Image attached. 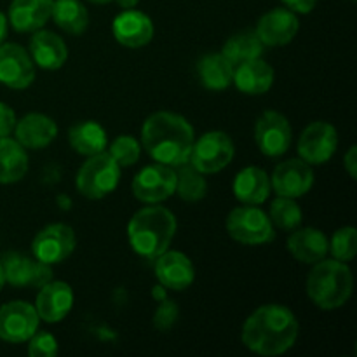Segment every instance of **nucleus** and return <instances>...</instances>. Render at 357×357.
<instances>
[{
    "label": "nucleus",
    "mask_w": 357,
    "mask_h": 357,
    "mask_svg": "<svg viewBox=\"0 0 357 357\" xmlns=\"http://www.w3.org/2000/svg\"><path fill=\"white\" fill-rule=\"evenodd\" d=\"M337 146V129L330 122L316 121L303 129L298 142V153L310 166H321L335 155Z\"/></svg>",
    "instance_id": "f8f14e48"
},
{
    "label": "nucleus",
    "mask_w": 357,
    "mask_h": 357,
    "mask_svg": "<svg viewBox=\"0 0 357 357\" xmlns=\"http://www.w3.org/2000/svg\"><path fill=\"white\" fill-rule=\"evenodd\" d=\"M194 142L190 122L173 112H155L142 128L143 149L155 162L171 167L188 162Z\"/></svg>",
    "instance_id": "f03ea898"
},
{
    "label": "nucleus",
    "mask_w": 357,
    "mask_h": 357,
    "mask_svg": "<svg viewBox=\"0 0 357 357\" xmlns=\"http://www.w3.org/2000/svg\"><path fill=\"white\" fill-rule=\"evenodd\" d=\"M16 122L17 119L13 108L0 101V138H6L13 132L16 128Z\"/></svg>",
    "instance_id": "e433bc0d"
},
{
    "label": "nucleus",
    "mask_w": 357,
    "mask_h": 357,
    "mask_svg": "<svg viewBox=\"0 0 357 357\" xmlns=\"http://www.w3.org/2000/svg\"><path fill=\"white\" fill-rule=\"evenodd\" d=\"M236 155L234 142L223 131H209L194 142L188 162L202 174H213L225 169Z\"/></svg>",
    "instance_id": "0eeeda50"
},
{
    "label": "nucleus",
    "mask_w": 357,
    "mask_h": 357,
    "mask_svg": "<svg viewBox=\"0 0 357 357\" xmlns=\"http://www.w3.org/2000/svg\"><path fill=\"white\" fill-rule=\"evenodd\" d=\"M16 142L30 150L45 149L58 136V126L44 114H28L16 122Z\"/></svg>",
    "instance_id": "412c9836"
},
{
    "label": "nucleus",
    "mask_w": 357,
    "mask_h": 357,
    "mask_svg": "<svg viewBox=\"0 0 357 357\" xmlns=\"http://www.w3.org/2000/svg\"><path fill=\"white\" fill-rule=\"evenodd\" d=\"M51 17L70 35H82L89 24V13L80 0H54Z\"/></svg>",
    "instance_id": "c85d7f7f"
},
{
    "label": "nucleus",
    "mask_w": 357,
    "mask_h": 357,
    "mask_svg": "<svg viewBox=\"0 0 357 357\" xmlns=\"http://www.w3.org/2000/svg\"><path fill=\"white\" fill-rule=\"evenodd\" d=\"M354 279L347 264L338 260H321L314 264L307 278V295L314 305L333 310L345 305L352 295Z\"/></svg>",
    "instance_id": "20e7f679"
},
{
    "label": "nucleus",
    "mask_w": 357,
    "mask_h": 357,
    "mask_svg": "<svg viewBox=\"0 0 357 357\" xmlns=\"http://www.w3.org/2000/svg\"><path fill=\"white\" fill-rule=\"evenodd\" d=\"M35 310L45 323H59L70 314L73 307V291L63 281H49L38 288Z\"/></svg>",
    "instance_id": "a211bd4d"
},
{
    "label": "nucleus",
    "mask_w": 357,
    "mask_h": 357,
    "mask_svg": "<svg viewBox=\"0 0 357 357\" xmlns=\"http://www.w3.org/2000/svg\"><path fill=\"white\" fill-rule=\"evenodd\" d=\"M236 66L223 54H206L197 63V77L209 91H223L232 84Z\"/></svg>",
    "instance_id": "a878e982"
},
{
    "label": "nucleus",
    "mask_w": 357,
    "mask_h": 357,
    "mask_svg": "<svg viewBox=\"0 0 357 357\" xmlns=\"http://www.w3.org/2000/svg\"><path fill=\"white\" fill-rule=\"evenodd\" d=\"M35 80V63L17 44H0V84L10 89H26Z\"/></svg>",
    "instance_id": "4468645a"
},
{
    "label": "nucleus",
    "mask_w": 357,
    "mask_h": 357,
    "mask_svg": "<svg viewBox=\"0 0 357 357\" xmlns=\"http://www.w3.org/2000/svg\"><path fill=\"white\" fill-rule=\"evenodd\" d=\"M155 278L162 288L183 291L194 282L195 271L187 255L180 251H164L155 258Z\"/></svg>",
    "instance_id": "f3484780"
},
{
    "label": "nucleus",
    "mask_w": 357,
    "mask_h": 357,
    "mask_svg": "<svg viewBox=\"0 0 357 357\" xmlns=\"http://www.w3.org/2000/svg\"><path fill=\"white\" fill-rule=\"evenodd\" d=\"M6 282L14 288H42L52 281L51 265L42 264L37 258H28L20 253H9L0 261Z\"/></svg>",
    "instance_id": "ddd939ff"
},
{
    "label": "nucleus",
    "mask_w": 357,
    "mask_h": 357,
    "mask_svg": "<svg viewBox=\"0 0 357 357\" xmlns=\"http://www.w3.org/2000/svg\"><path fill=\"white\" fill-rule=\"evenodd\" d=\"M28 356L30 357H54L58 356V342L47 331H37L28 340Z\"/></svg>",
    "instance_id": "f704fd0d"
},
{
    "label": "nucleus",
    "mask_w": 357,
    "mask_h": 357,
    "mask_svg": "<svg viewBox=\"0 0 357 357\" xmlns=\"http://www.w3.org/2000/svg\"><path fill=\"white\" fill-rule=\"evenodd\" d=\"M3 284H6V278H3V271H2V265H0V291H2Z\"/></svg>",
    "instance_id": "37998d69"
},
{
    "label": "nucleus",
    "mask_w": 357,
    "mask_h": 357,
    "mask_svg": "<svg viewBox=\"0 0 357 357\" xmlns=\"http://www.w3.org/2000/svg\"><path fill=\"white\" fill-rule=\"evenodd\" d=\"M282 3H284L289 10H293V13L309 14L314 10L317 0H282Z\"/></svg>",
    "instance_id": "4c0bfd02"
},
{
    "label": "nucleus",
    "mask_w": 357,
    "mask_h": 357,
    "mask_svg": "<svg viewBox=\"0 0 357 357\" xmlns=\"http://www.w3.org/2000/svg\"><path fill=\"white\" fill-rule=\"evenodd\" d=\"M272 225H275L281 230H295L300 227L303 218V213L300 206L296 204L295 199L281 197L279 195L271 204V213H268Z\"/></svg>",
    "instance_id": "2f4dec72"
},
{
    "label": "nucleus",
    "mask_w": 357,
    "mask_h": 357,
    "mask_svg": "<svg viewBox=\"0 0 357 357\" xmlns=\"http://www.w3.org/2000/svg\"><path fill=\"white\" fill-rule=\"evenodd\" d=\"M153 296H155L157 300H162V298H166V293H164V289H162V286H157L155 289H153Z\"/></svg>",
    "instance_id": "79ce46f5"
},
{
    "label": "nucleus",
    "mask_w": 357,
    "mask_h": 357,
    "mask_svg": "<svg viewBox=\"0 0 357 357\" xmlns=\"http://www.w3.org/2000/svg\"><path fill=\"white\" fill-rule=\"evenodd\" d=\"M54 0H13L9 6V23L20 33L37 31L51 17Z\"/></svg>",
    "instance_id": "b1692460"
},
{
    "label": "nucleus",
    "mask_w": 357,
    "mask_h": 357,
    "mask_svg": "<svg viewBox=\"0 0 357 357\" xmlns=\"http://www.w3.org/2000/svg\"><path fill=\"white\" fill-rule=\"evenodd\" d=\"M37 310L33 305L23 300L3 303L0 307V340L9 344H23L28 342L38 330Z\"/></svg>",
    "instance_id": "6e6552de"
},
{
    "label": "nucleus",
    "mask_w": 357,
    "mask_h": 357,
    "mask_svg": "<svg viewBox=\"0 0 357 357\" xmlns=\"http://www.w3.org/2000/svg\"><path fill=\"white\" fill-rule=\"evenodd\" d=\"M275 79L274 68L261 58L241 63L234 70V80L237 89L250 96H260L272 87Z\"/></svg>",
    "instance_id": "5701e85b"
},
{
    "label": "nucleus",
    "mask_w": 357,
    "mask_h": 357,
    "mask_svg": "<svg viewBox=\"0 0 357 357\" xmlns=\"http://www.w3.org/2000/svg\"><path fill=\"white\" fill-rule=\"evenodd\" d=\"M75 232L65 223H52L44 227L35 236L31 243V251L38 261L47 265H56L65 261L75 250Z\"/></svg>",
    "instance_id": "9d476101"
},
{
    "label": "nucleus",
    "mask_w": 357,
    "mask_h": 357,
    "mask_svg": "<svg viewBox=\"0 0 357 357\" xmlns=\"http://www.w3.org/2000/svg\"><path fill=\"white\" fill-rule=\"evenodd\" d=\"M119 3V7H122L124 10L128 9H136V6L139 3V0H115Z\"/></svg>",
    "instance_id": "a19ab883"
},
{
    "label": "nucleus",
    "mask_w": 357,
    "mask_h": 357,
    "mask_svg": "<svg viewBox=\"0 0 357 357\" xmlns=\"http://www.w3.org/2000/svg\"><path fill=\"white\" fill-rule=\"evenodd\" d=\"M298 321L284 305L268 303L251 314L241 331V340L251 352L275 357L288 352L298 338Z\"/></svg>",
    "instance_id": "f257e3e1"
},
{
    "label": "nucleus",
    "mask_w": 357,
    "mask_h": 357,
    "mask_svg": "<svg viewBox=\"0 0 357 357\" xmlns=\"http://www.w3.org/2000/svg\"><path fill=\"white\" fill-rule=\"evenodd\" d=\"M352 2H354V0H352Z\"/></svg>",
    "instance_id": "a18cd8bd"
},
{
    "label": "nucleus",
    "mask_w": 357,
    "mask_h": 357,
    "mask_svg": "<svg viewBox=\"0 0 357 357\" xmlns=\"http://www.w3.org/2000/svg\"><path fill=\"white\" fill-rule=\"evenodd\" d=\"M286 248L300 264L314 265L328 257L330 241L323 230L312 229V227H307V229L296 227L286 241Z\"/></svg>",
    "instance_id": "aec40b11"
},
{
    "label": "nucleus",
    "mask_w": 357,
    "mask_h": 357,
    "mask_svg": "<svg viewBox=\"0 0 357 357\" xmlns=\"http://www.w3.org/2000/svg\"><path fill=\"white\" fill-rule=\"evenodd\" d=\"M28 173V153L16 139L0 138V183L10 185Z\"/></svg>",
    "instance_id": "bb28decb"
},
{
    "label": "nucleus",
    "mask_w": 357,
    "mask_h": 357,
    "mask_svg": "<svg viewBox=\"0 0 357 357\" xmlns=\"http://www.w3.org/2000/svg\"><path fill=\"white\" fill-rule=\"evenodd\" d=\"M298 17L288 7H275L258 20L257 35L261 44L268 47L286 45L298 33Z\"/></svg>",
    "instance_id": "dca6fc26"
},
{
    "label": "nucleus",
    "mask_w": 357,
    "mask_h": 357,
    "mask_svg": "<svg viewBox=\"0 0 357 357\" xmlns=\"http://www.w3.org/2000/svg\"><path fill=\"white\" fill-rule=\"evenodd\" d=\"M234 195L243 204H264L271 195V176L257 166H248L241 169L234 178Z\"/></svg>",
    "instance_id": "393cba45"
},
{
    "label": "nucleus",
    "mask_w": 357,
    "mask_h": 357,
    "mask_svg": "<svg viewBox=\"0 0 357 357\" xmlns=\"http://www.w3.org/2000/svg\"><path fill=\"white\" fill-rule=\"evenodd\" d=\"M180 171L176 173V194L183 199L185 202H199L204 199L208 192V183L201 171L195 169L190 162L185 166L181 164Z\"/></svg>",
    "instance_id": "7c9ffc66"
},
{
    "label": "nucleus",
    "mask_w": 357,
    "mask_h": 357,
    "mask_svg": "<svg viewBox=\"0 0 357 357\" xmlns=\"http://www.w3.org/2000/svg\"><path fill=\"white\" fill-rule=\"evenodd\" d=\"M312 167L302 159H289L278 164L271 176V187L281 197H302L312 188Z\"/></svg>",
    "instance_id": "2eb2a0df"
},
{
    "label": "nucleus",
    "mask_w": 357,
    "mask_h": 357,
    "mask_svg": "<svg viewBox=\"0 0 357 357\" xmlns=\"http://www.w3.org/2000/svg\"><path fill=\"white\" fill-rule=\"evenodd\" d=\"M225 225L229 236L246 246H261L275 237L271 218L257 206L244 204L234 208L227 216Z\"/></svg>",
    "instance_id": "423d86ee"
},
{
    "label": "nucleus",
    "mask_w": 357,
    "mask_h": 357,
    "mask_svg": "<svg viewBox=\"0 0 357 357\" xmlns=\"http://www.w3.org/2000/svg\"><path fill=\"white\" fill-rule=\"evenodd\" d=\"M115 40L124 47L138 49L153 38V23L145 13L136 9L122 10L112 24Z\"/></svg>",
    "instance_id": "6ab92c4d"
},
{
    "label": "nucleus",
    "mask_w": 357,
    "mask_h": 357,
    "mask_svg": "<svg viewBox=\"0 0 357 357\" xmlns=\"http://www.w3.org/2000/svg\"><path fill=\"white\" fill-rule=\"evenodd\" d=\"M178 319V305L171 300L162 298L159 302V309H157L155 316H153V326L159 331L171 330Z\"/></svg>",
    "instance_id": "c9c22d12"
},
{
    "label": "nucleus",
    "mask_w": 357,
    "mask_h": 357,
    "mask_svg": "<svg viewBox=\"0 0 357 357\" xmlns=\"http://www.w3.org/2000/svg\"><path fill=\"white\" fill-rule=\"evenodd\" d=\"M110 153L121 167H129L138 162L142 146L132 136H119L110 145Z\"/></svg>",
    "instance_id": "72a5a7b5"
},
{
    "label": "nucleus",
    "mask_w": 357,
    "mask_h": 357,
    "mask_svg": "<svg viewBox=\"0 0 357 357\" xmlns=\"http://www.w3.org/2000/svg\"><path fill=\"white\" fill-rule=\"evenodd\" d=\"M330 251L335 260L347 261L354 260L357 253V232L354 227H342L333 234L330 243Z\"/></svg>",
    "instance_id": "473e14b6"
},
{
    "label": "nucleus",
    "mask_w": 357,
    "mask_h": 357,
    "mask_svg": "<svg viewBox=\"0 0 357 357\" xmlns=\"http://www.w3.org/2000/svg\"><path fill=\"white\" fill-rule=\"evenodd\" d=\"M89 2H93V3H108V2H112V0H89Z\"/></svg>",
    "instance_id": "c03bdc74"
},
{
    "label": "nucleus",
    "mask_w": 357,
    "mask_h": 357,
    "mask_svg": "<svg viewBox=\"0 0 357 357\" xmlns=\"http://www.w3.org/2000/svg\"><path fill=\"white\" fill-rule=\"evenodd\" d=\"M7 37V16L0 10V44H3Z\"/></svg>",
    "instance_id": "ea45409f"
},
{
    "label": "nucleus",
    "mask_w": 357,
    "mask_h": 357,
    "mask_svg": "<svg viewBox=\"0 0 357 357\" xmlns=\"http://www.w3.org/2000/svg\"><path fill=\"white\" fill-rule=\"evenodd\" d=\"M176 234V218L162 206H146L132 215L128 225L129 244L139 257L155 260L169 250Z\"/></svg>",
    "instance_id": "7ed1b4c3"
},
{
    "label": "nucleus",
    "mask_w": 357,
    "mask_h": 357,
    "mask_svg": "<svg viewBox=\"0 0 357 357\" xmlns=\"http://www.w3.org/2000/svg\"><path fill=\"white\" fill-rule=\"evenodd\" d=\"M121 166L108 152L91 155L77 173V190L87 199H103L117 188Z\"/></svg>",
    "instance_id": "39448f33"
},
{
    "label": "nucleus",
    "mask_w": 357,
    "mask_h": 357,
    "mask_svg": "<svg viewBox=\"0 0 357 357\" xmlns=\"http://www.w3.org/2000/svg\"><path fill=\"white\" fill-rule=\"evenodd\" d=\"M30 56L44 70H59L68 59V47L59 35L37 30L30 40Z\"/></svg>",
    "instance_id": "4be33fe9"
},
{
    "label": "nucleus",
    "mask_w": 357,
    "mask_h": 357,
    "mask_svg": "<svg viewBox=\"0 0 357 357\" xmlns=\"http://www.w3.org/2000/svg\"><path fill=\"white\" fill-rule=\"evenodd\" d=\"M176 190V173L166 164H150L132 180V195L145 204H159Z\"/></svg>",
    "instance_id": "1a4fd4ad"
},
{
    "label": "nucleus",
    "mask_w": 357,
    "mask_h": 357,
    "mask_svg": "<svg viewBox=\"0 0 357 357\" xmlns=\"http://www.w3.org/2000/svg\"><path fill=\"white\" fill-rule=\"evenodd\" d=\"M255 142L258 150L267 157H279L291 145V126L282 114L267 110L255 124Z\"/></svg>",
    "instance_id": "9b49d317"
},
{
    "label": "nucleus",
    "mask_w": 357,
    "mask_h": 357,
    "mask_svg": "<svg viewBox=\"0 0 357 357\" xmlns=\"http://www.w3.org/2000/svg\"><path fill=\"white\" fill-rule=\"evenodd\" d=\"M344 166H345V171L349 173V176H351L352 180H356V176H357V149L354 145H352L351 149H349V152L345 153Z\"/></svg>",
    "instance_id": "58836bf2"
},
{
    "label": "nucleus",
    "mask_w": 357,
    "mask_h": 357,
    "mask_svg": "<svg viewBox=\"0 0 357 357\" xmlns=\"http://www.w3.org/2000/svg\"><path fill=\"white\" fill-rule=\"evenodd\" d=\"M70 146L80 155H96L107 149V131L94 121H84L72 126L68 131Z\"/></svg>",
    "instance_id": "cd10ccee"
},
{
    "label": "nucleus",
    "mask_w": 357,
    "mask_h": 357,
    "mask_svg": "<svg viewBox=\"0 0 357 357\" xmlns=\"http://www.w3.org/2000/svg\"><path fill=\"white\" fill-rule=\"evenodd\" d=\"M264 47L265 45L261 44V40L258 38L257 31H239V33L232 35V37L225 42V45H223L222 49V54L225 56L234 66H237L241 65V63L261 58Z\"/></svg>",
    "instance_id": "c756f323"
}]
</instances>
